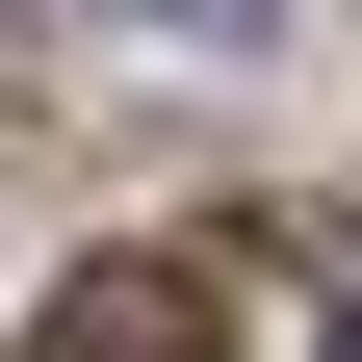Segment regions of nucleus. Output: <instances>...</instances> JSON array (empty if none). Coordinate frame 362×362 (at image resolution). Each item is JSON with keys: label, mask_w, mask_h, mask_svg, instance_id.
Instances as JSON below:
<instances>
[{"label": "nucleus", "mask_w": 362, "mask_h": 362, "mask_svg": "<svg viewBox=\"0 0 362 362\" xmlns=\"http://www.w3.org/2000/svg\"><path fill=\"white\" fill-rule=\"evenodd\" d=\"M207 310H233V259H104L52 310V362H207Z\"/></svg>", "instance_id": "nucleus-1"}, {"label": "nucleus", "mask_w": 362, "mask_h": 362, "mask_svg": "<svg viewBox=\"0 0 362 362\" xmlns=\"http://www.w3.org/2000/svg\"><path fill=\"white\" fill-rule=\"evenodd\" d=\"M129 26H156V52H259L285 0H129Z\"/></svg>", "instance_id": "nucleus-2"}, {"label": "nucleus", "mask_w": 362, "mask_h": 362, "mask_svg": "<svg viewBox=\"0 0 362 362\" xmlns=\"http://www.w3.org/2000/svg\"><path fill=\"white\" fill-rule=\"evenodd\" d=\"M337 362H362V310H337Z\"/></svg>", "instance_id": "nucleus-3"}]
</instances>
